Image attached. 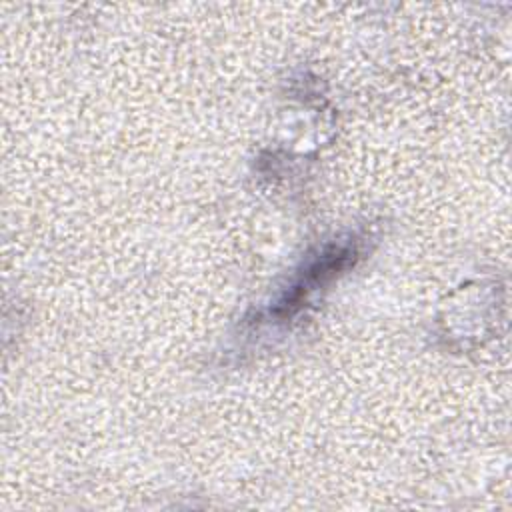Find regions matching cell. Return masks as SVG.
Masks as SVG:
<instances>
[{"instance_id":"1","label":"cell","mask_w":512,"mask_h":512,"mask_svg":"<svg viewBox=\"0 0 512 512\" xmlns=\"http://www.w3.org/2000/svg\"><path fill=\"white\" fill-rule=\"evenodd\" d=\"M358 256L356 244L354 242H338V244H328L324 246L314 258H310L300 274L294 278L290 290L282 294V298L274 306L276 316H292L302 300L314 292L318 286L326 284L334 276H338L342 270H346L350 264H354Z\"/></svg>"}]
</instances>
